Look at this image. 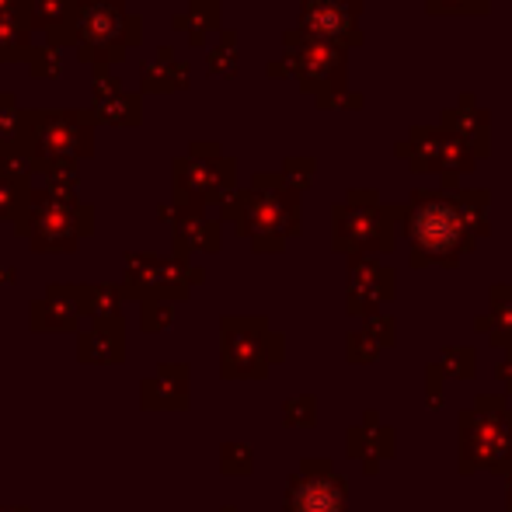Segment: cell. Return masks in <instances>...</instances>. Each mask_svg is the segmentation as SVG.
Segmentation results:
<instances>
[{
  "label": "cell",
  "mask_w": 512,
  "mask_h": 512,
  "mask_svg": "<svg viewBox=\"0 0 512 512\" xmlns=\"http://www.w3.org/2000/svg\"><path fill=\"white\" fill-rule=\"evenodd\" d=\"M460 237V216L453 206H425L415 213V241L429 251L453 248Z\"/></svg>",
  "instance_id": "6da1fadb"
},
{
  "label": "cell",
  "mask_w": 512,
  "mask_h": 512,
  "mask_svg": "<svg viewBox=\"0 0 512 512\" xmlns=\"http://www.w3.org/2000/svg\"><path fill=\"white\" fill-rule=\"evenodd\" d=\"M300 512H335L338 509V495L328 485H307L297 499Z\"/></svg>",
  "instance_id": "7a4b0ae2"
}]
</instances>
